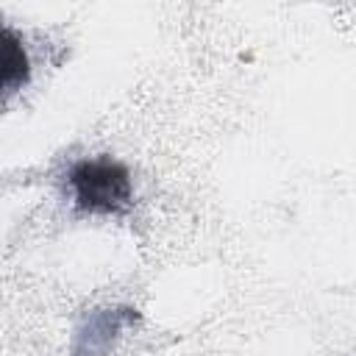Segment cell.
Here are the masks:
<instances>
[{"mask_svg":"<svg viewBox=\"0 0 356 356\" xmlns=\"http://www.w3.org/2000/svg\"><path fill=\"white\" fill-rule=\"evenodd\" d=\"M67 186L75 206L89 214H122L134 197L128 167L108 156L75 161L67 172Z\"/></svg>","mask_w":356,"mask_h":356,"instance_id":"6da1fadb","label":"cell"},{"mask_svg":"<svg viewBox=\"0 0 356 356\" xmlns=\"http://www.w3.org/2000/svg\"><path fill=\"white\" fill-rule=\"evenodd\" d=\"M0 50H3V92L11 95L17 92L28 78H31V61H28V53L22 47V39L6 25L3 28V39H0Z\"/></svg>","mask_w":356,"mask_h":356,"instance_id":"3957f363","label":"cell"},{"mask_svg":"<svg viewBox=\"0 0 356 356\" xmlns=\"http://www.w3.org/2000/svg\"><path fill=\"white\" fill-rule=\"evenodd\" d=\"M136 320L134 309H106L86 320L72 342V356H106L125 325Z\"/></svg>","mask_w":356,"mask_h":356,"instance_id":"7a4b0ae2","label":"cell"}]
</instances>
